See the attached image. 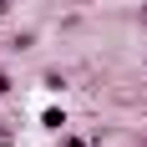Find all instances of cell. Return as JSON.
Returning a JSON list of instances; mask_svg holds the SVG:
<instances>
[{
	"label": "cell",
	"mask_w": 147,
	"mask_h": 147,
	"mask_svg": "<svg viewBox=\"0 0 147 147\" xmlns=\"http://www.w3.org/2000/svg\"><path fill=\"white\" fill-rule=\"evenodd\" d=\"M142 26H147V5H142Z\"/></svg>",
	"instance_id": "cell-1"
}]
</instances>
